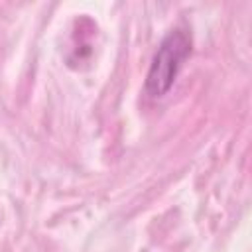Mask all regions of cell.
I'll list each match as a JSON object with an SVG mask.
<instances>
[{"instance_id": "6da1fadb", "label": "cell", "mask_w": 252, "mask_h": 252, "mask_svg": "<svg viewBox=\"0 0 252 252\" xmlns=\"http://www.w3.org/2000/svg\"><path fill=\"white\" fill-rule=\"evenodd\" d=\"M191 47L193 39L187 30H169L158 43V49L150 61V69L144 81V94H148L150 98H161L163 94H167L185 61L189 59Z\"/></svg>"}]
</instances>
